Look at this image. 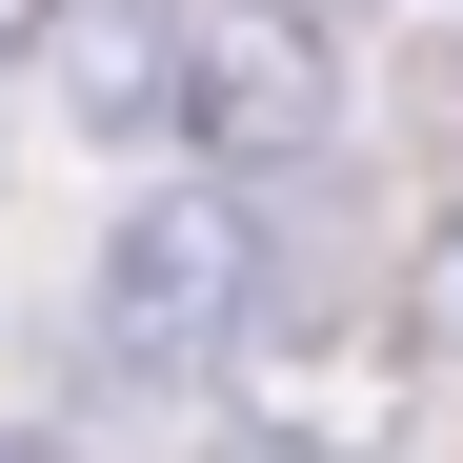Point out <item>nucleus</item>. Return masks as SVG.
Wrapping results in <instances>:
<instances>
[{"label":"nucleus","mask_w":463,"mask_h":463,"mask_svg":"<svg viewBox=\"0 0 463 463\" xmlns=\"http://www.w3.org/2000/svg\"><path fill=\"white\" fill-rule=\"evenodd\" d=\"M41 21H61V0H0V61H21V41H41Z\"/></svg>","instance_id":"20e7f679"},{"label":"nucleus","mask_w":463,"mask_h":463,"mask_svg":"<svg viewBox=\"0 0 463 463\" xmlns=\"http://www.w3.org/2000/svg\"><path fill=\"white\" fill-rule=\"evenodd\" d=\"M61 101H81V141L121 162V141H182V0H61Z\"/></svg>","instance_id":"f03ea898"},{"label":"nucleus","mask_w":463,"mask_h":463,"mask_svg":"<svg viewBox=\"0 0 463 463\" xmlns=\"http://www.w3.org/2000/svg\"><path fill=\"white\" fill-rule=\"evenodd\" d=\"M262 282H282V242H262L242 182H141L81 262V343H101V383H202L262 323Z\"/></svg>","instance_id":"f257e3e1"},{"label":"nucleus","mask_w":463,"mask_h":463,"mask_svg":"<svg viewBox=\"0 0 463 463\" xmlns=\"http://www.w3.org/2000/svg\"><path fill=\"white\" fill-rule=\"evenodd\" d=\"M182 463H323V443H302V423H202Z\"/></svg>","instance_id":"7ed1b4c3"},{"label":"nucleus","mask_w":463,"mask_h":463,"mask_svg":"<svg viewBox=\"0 0 463 463\" xmlns=\"http://www.w3.org/2000/svg\"><path fill=\"white\" fill-rule=\"evenodd\" d=\"M0 463H61V443H41V423H0Z\"/></svg>","instance_id":"39448f33"}]
</instances>
